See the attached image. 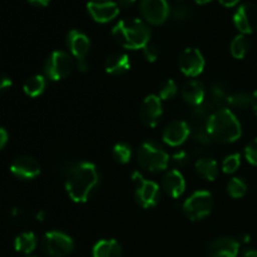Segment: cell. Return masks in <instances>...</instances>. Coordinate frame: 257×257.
<instances>
[{"instance_id":"cell-10","label":"cell","mask_w":257,"mask_h":257,"mask_svg":"<svg viewBox=\"0 0 257 257\" xmlns=\"http://www.w3.org/2000/svg\"><path fill=\"white\" fill-rule=\"evenodd\" d=\"M140 12L147 23L161 25L170 17L171 8L167 0H141Z\"/></svg>"},{"instance_id":"cell-3","label":"cell","mask_w":257,"mask_h":257,"mask_svg":"<svg viewBox=\"0 0 257 257\" xmlns=\"http://www.w3.org/2000/svg\"><path fill=\"white\" fill-rule=\"evenodd\" d=\"M207 132L211 138L221 143H231L241 137V124L228 108L216 110L207 123Z\"/></svg>"},{"instance_id":"cell-33","label":"cell","mask_w":257,"mask_h":257,"mask_svg":"<svg viewBox=\"0 0 257 257\" xmlns=\"http://www.w3.org/2000/svg\"><path fill=\"white\" fill-rule=\"evenodd\" d=\"M245 157L251 165L257 166V138L248 143L245 148Z\"/></svg>"},{"instance_id":"cell-11","label":"cell","mask_w":257,"mask_h":257,"mask_svg":"<svg viewBox=\"0 0 257 257\" xmlns=\"http://www.w3.org/2000/svg\"><path fill=\"white\" fill-rule=\"evenodd\" d=\"M233 23H235V27L243 35L256 32L257 5L252 3H245V4L240 5L233 14Z\"/></svg>"},{"instance_id":"cell-39","label":"cell","mask_w":257,"mask_h":257,"mask_svg":"<svg viewBox=\"0 0 257 257\" xmlns=\"http://www.w3.org/2000/svg\"><path fill=\"white\" fill-rule=\"evenodd\" d=\"M137 0H115V3L118 4L119 8H130L132 7Z\"/></svg>"},{"instance_id":"cell-23","label":"cell","mask_w":257,"mask_h":257,"mask_svg":"<svg viewBox=\"0 0 257 257\" xmlns=\"http://www.w3.org/2000/svg\"><path fill=\"white\" fill-rule=\"evenodd\" d=\"M196 172L206 181H215L218 176V166L213 158L203 157L196 162Z\"/></svg>"},{"instance_id":"cell-43","label":"cell","mask_w":257,"mask_h":257,"mask_svg":"<svg viewBox=\"0 0 257 257\" xmlns=\"http://www.w3.org/2000/svg\"><path fill=\"white\" fill-rule=\"evenodd\" d=\"M193 2H195L196 4L205 5V4H208V3H210V2H212V0H193Z\"/></svg>"},{"instance_id":"cell-18","label":"cell","mask_w":257,"mask_h":257,"mask_svg":"<svg viewBox=\"0 0 257 257\" xmlns=\"http://www.w3.org/2000/svg\"><path fill=\"white\" fill-rule=\"evenodd\" d=\"M162 187L168 196L178 198L186 190V181L182 173L178 170H172L166 173L162 181Z\"/></svg>"},{"instance_id":"cell-7","label":"cell","mask_w":257,"mask_h":257,"mask_svg":"<svg viewBox=\"0 0 257 257\" xmlns=\"http://www.w3.org/2000/svg\"><path fill=\"white\" fill-rule=\"evenodd\" d=\"M132 180L136 183V200L143 208H151L160 200V187L153 181H148L138 171L133 172Z\"/></svg>"},{"instance_id":"cell-32","label":"cell","mask_w":257,"mask_h":257,"mask_svg":"<svg viewBox=\"0 0 257 257\" xmlns=\"http://www.w3.org/2000/svg\"><path fill=\"white\" fill-rule=\"evenodd\" d=\"M177 84L173 79H168L167 82L163 83V85L160 89V98L161 100L172 99L177 94Z\"/></svg>"},{"instance_id":"cell-44","label":"cell","mask_w":257,"mask_h":257,"mask_svg":"<svg viewBox=\"0 0 257 257\" xmlns=\"http://www.w3.org/2000/svg\"><path fill=\"white\" fill-rule=\"evenodd\" d=\"M44 217H45V213L43 212V211H40V212H38V215H37L38 221H44Z\"/></svg>"},{"instance_id":"cell-21","label":"cell","mask_w":257,"mask_h":257,"mask_svg":"<svg viewBox=\"0 0 257 257\" xmlns=\"http://www.w3.org/2000/svg\"><path fill=\"white\" fill-rule=\"evenodd\" d=\"M131 68L130 57L124 53H113L105 60V72L113 75H120Z\"/></svg>"},{"instance_id":"cell-17","label":"cell","mask_w":257,"mask_h":257,"mask_svg":"<svg viewBox=\"0 0 257 257\" xmlns=\"http://www.w3.org/2000/svg\"><path fill=\"white\" fill-rule=\"evenodd\" d=\"M240 242L232 237L216 238L210 245V257H237Z\"/></svg>"},{"instance_id":"cell-28","label":"cell","mask_w":257,"mask_h":257,"mask_svg":"<svg viewBox=\"0 0 257 257\" xmlns=\"http://www.w3.org/2000/svg\"><path fill=\"white\" fill-rule=\"evenodd\" d=\"M227 104L230 107L238 108V109H246L251 105V95L243 92L233 93V94L228 95Z\"/></svg>"},{"instance_id":"cell-24","label":"cell","mask_w":257,"mask_h":257,"mask_svg":"<svg viewBox=\"0 0 257 257\" xmlns=\"http://www.w3.org/2000/svg\"><path fill=\"white\" fill-rule=\"evenodd\" d=\"M14 247L18 252L28 255L32 253L37 247V237L33 232H23L15 238Z\"/></svg>"},{"instance_id":"cell-37","label":"cell","mask_w":257,"mask_h":257,"mask_svg":"<svg viewBox=\"0 0 257 257\" xmlns=\"http://www.w3.org/2000/svg\"><path fill=\"white\" fill-rule=\"evenodd\" d=\"M8 140H9V135H8L7 130L0 127V150H3L5 147V145L8 143Z\"/></svg>"},{"instance_id":"cell-15","label":"cell","mask_w":257,"mask_h":257,"mask_svg":"<svg viewBox=\"0 0 257 257\" xmlns=\"http://www.w3.org/2000/svg\"><path fill=\"white\" fill-rule=\"evenodd\" d=\"M10 172L20 180H33L40 173V165L30 156H20L10 165Z\"/></svg>"},{"instance_id":"cell-29","label":"cell","mask_w":257,"mask_h":257,"mask_svg":"<svg viewBox=\"0 0 257 257\" xmlns=\"http://www.w3.org/2000/svg\"><path fill=\"white\" fill-rule=\"evenodd\" d=\"M112 156L118 163L120 165H125L131 161V157H132V151H131V147L125 143H118L113 147Z\"/></svg>"},{"instance_id":"cell-6","label":"cell","mask_w":257,"mask_h":257,"mask_svg":"<svg viewBox=\"0 0 257 257\" xmlns=\"http://www.w3.org/2000/svg\"><path fill=\"white\" fill-rule=\"evenodd\" d=\"M74 63L73 58L68 53L62 50H55L48 57L44 64V73L47 78L52 80L64 79L72 73Z\"/></svg>"},{"instance_id":"cell-34","label":"cell","mask_w":257,"mask_h":257,"mask_svg":"<svg viewBox=\"0 0 257 257\" xmlns=\"http://www.w3.org/2000/svg\"><path fill=\"white\" fill-rule=\"evenodd\" d=\"M143 55H145V58L148 62L153 63L158 59V57H160V50H158V48L156 47L155 44L148 43V44L143 48Z\"/></svg>"},{"instance_id":"cell-26","label":"cell","mask_w":257,"mask_h":257,"mask_svg":"<svg viewBox=\"0 0 257 257\" xmlns=\"http://www.w3.org/2000/svg\"><path fill=\"white\" fill-rule=\"evenodd\" d=\"M230 49L231 54L236 59H242V58H245L246 54L248 53V49H250V42H248L247 37L243 34L235 37V39L231 42Z\"/></svg>"},{"instance_id":"cell-12","label":"cell","mask_w":257,"mask_h":257,"mask_svg":"<svg viewBox=\"0 0 257 257\" xmlns=\"http://www.w3.org/2000/svg\"><path fill=\"white\" fill-rule=\"evenodd\" d=\"M180 69L187 77H197L203 72L205 58L202 53L196 48H187L183 50L178 59Z\"/></svg>"},{"instance_id":"cell-36","label":"cell","mask_w":257,"mask_h":257,"mask_svg":"<svg viewBox=\"0 0 257 257\" xmlns=\"http://www.w3.org/2000/svg\"><path fill=\"white\" fill-rule=\"evenodd\" d=\"M12 87V79L4 73H0V93L5 92Z\"/></svg>"},{"instance_id":"cell-9","label":"cell","mask_w":257,"mask_h":257,"mask_svg":"<svg viewBox=\"0 0 257 257\" xmlns=\"http://www.w3.org/2000/svg\"><path fill=\"white\" fill-rule=\"evenodd\" d=\"M67 47L69 48L73 57L77 59L78 69L85 73L88 70V63L85 60L90 48V40L84 33L77 29H72L67 35Z\"/></svg>"},{"instance_id":"cell-41","label":"cell","mask_w":257,"mask_h":257,"mask_svg":"<svg viewBox=\"0 0 257 257\" xmlns=\"http://www.w3.org/2000/svg\"><path fill=\"white\" fill-rule=\"evenodd\" d=\"M251 107H252L253 112H255L257 115V90L253 92L252 95H251Z\"/></svg>"},{"instance_id":"cell-20","label":"cell","mask_w":257,"mask_h":257,"mask_svg":"<svg viewBox=\"0 0 257 257\" xmlns=\"http://www.w3.org/2000/svg\"><path fill=\"white\" fill-rule=\"evenodd\" d=\"M228 95L230 94H227V90H226V88L223 87L221 83H215V84L211 87L210 93L206 94L203 104L206 105V108H207L211 113L216 112V110L223 109V108H226L225 104H227Z\"/></svg>"},{"instance_id":"cell-4","label":"cell","mask_w":257,"mask_h":257,"mask_svg":"<svg viewBox=\"0 0 257 257\" xmlns=\"http://www.w3.org/2000/svg\"><path fill=\"white\" fill-rule=\"evenodd\" d=\"M137 160L143 170L155 173L167 168L170 156L157 143L143 142L138 148Z\"/></svg>"},{"instance_id":"cell-14","label":"cell","mask_w":257,"mask_h":257,"mask_svg":"<svg viewBox=\"0 0 257 257\" xmlns=\"http://www.w3.org/2000/svg\"><path fill=\"white\" fill-rule=\"evenodd\" d=\"M140 117L147 127H156L162 117V100L160 97L151 94L146 97L140 108Z\"/></svg>"},{"instance_id":"cell-22","label":"cell","mask_w":257,"mask_h":257,"mask_svg":"<svg viewBox=\"0 0 257 257\" xmlns=\"http://www.w3.org/2000/svg\"><path fill=\"white\" fill-rule=\"evenodd\" d=\"M92 255L93 257H120L122 247L115 240H102L95 243Z\"/></svg>"},{"instance_id":"cell-42","label":"cell","mask_w":257,"mask_h":257,"mask_svg":"<svg viewBox=\"0 0 257 257\" xmlns=\"http://www.w3.org/2000/svg\"><path fill=\"white\" fill-rule=\"evenodd\" d=\"M242 257H257V251L256 250H246L242 253Z\"/></svg>"},{"instance_id":"cell-27","label":"cell","mask_w":257,"mask_h":257,"mask_svg":"<svg viewBox=\"0 0 257 257\" xmlns=\"http://www.w3.org/2000/svg\"><path fill=\"white\" fill-rule=\"evenodd\" d=\"M227 192L232 198H241L247 192V183L242 178L235 177L227 183Z\"/></svg>"},{"instance_id":"cell-25","label":"cell","mask_w":257,"mask_h":257,"mask_svg":"<svg viewBox=\"0 0 257 257\" xmlns=\"http://www.w3.org/2000/svg\"><path fill=\"white\" fill-rule=\"evenodd\" d=\"M45 87H47V82H45V77L44 75H33L30 77L27 82L24 83V93L29 97H38V95L42 94L44 92Z\"/></svg>"},{"instance_id":"cell-2","label":"cell","mask_w":257,"mask_h":257,"mask_svg":"<svg viewBox=\"0 0 257 257\" xmlns=\"http://www.w3.org/2000/svg\"><path fill=\"white\" fill-rule=\"evenodd\" d=\"M115 42L125 49H143L150 43L151 29L147 23L137 18L122 19L112 30Z\"/></svg>"},{"instance_id":"cell-35","label":"cell","mask_w":257,"mask_h":257,"mask_svg":"<svg viewBox=\"0 0 257 257\" xmlns=\"http://www.w3.org/2000/svg\"><path fill=\"white\" fill-rule=\"evenodd\" d=\"M171 160H172V162L175 163L177 167H183V166L187 165L190 158H188V153L186 152V151H178V152H176L175 155L172 156Z\"/></svg>"},{"instance_id":"cell-16","label":"cell","mask_w":257,"mask_h":257,"mask_svg":"<svg viewBox=\"0 0 257 257\" xmlns=\"http://www.w3.org/2000/svg\"><path fill=\"white\" fill-rule=\"evenodd\" d=\"M190 124L185 120H173L163 131L162 138L165 143L171 147H178L183 145L190 137Z\"/></svg>"},{"instance_id":"cell-5","label":"cell","mask_w":257,"mask_h":257,"mask_svg":"<svg viewBox=\"0 0 257 257\" xmlns=\"http://www.w3.org/2000/svg\"><path fill=\"white\" fill-rule=\"evenodd\" d=\"M213 197L208 191H196L183 203V212L191 221H200L211 213Z\"/></svg>"},{"instance_id":"cell-31","label":"cell","mask_w":257,"mask_h":257,"mask_svg":"<svg viewBox=\"0 0 257 257\" xmlns=\"http://www.w3.org/2000/svg\"><path fill=\"white\" fill-rule=\"evenodd\" d=\"M241 166V156L238 153H233V155L227 156L222 162V171L227 175L235 173Z\"/></svg>"},{"instance_id":"cell-40","label":"cell","mask_w":257,"mask_h":257,"mask_svg":"<svg viewBox=\"0 0 257 257\" xmlns=\"http://www.w3.org/2000/svg\"><path fill=\"white\" fill-rule=\"evenodd\" d=\"M218 2H220V4H222L223 7L232 8L235 7V5H237L238 3H240V0H218Z\"/></svg>"},{"instance_id":"cell-8","label":"cell","mask_w":257,"mask_h":257,"mask_svg":"<svg viewBox=\"0 0 257 257\" xmlns=\"http://www.w3.org/2000/svg\"><path fill=\"white\" fill-rule=\"evenodd\" d=\"M42 246L45 252L52 257H65L74 248L72 237L60 231H50L43 237Z\"/></svg>"},{"instance_id":"cell-30","label":"cell","mask_w":257,"mask_h":257,"mask_svg":"<svg viewBox=\"0 0 257 257\" xmlns=\"http://www.w3.org/2000/svg\"><path fill=\"white\" fill-rule=\"evenodd\" d=\"M171 14L176 20H187L192 15V9L183 0H176L175 5L171 8Z\"/></svg>"},{"instance_id":"cell-38","label":"cell","mask_w":257,"mask_h":257,"mask_svg":"<svg viewBox=\"0 0 257 257\" xmlns=\"http://www.w3.org/2000/svg\"><path fill=\"white\" fill-rule=\"evenodd\" d=\"M29 4L34 5V7H38V8H45L49 5L50 0H27Z\"/></svg>"},{"instance_id":"cell-1","label":"cell","mask_w":257,"mask_h":257,"mask_svg":"<svg viewBox=\"0 0 257 257\" xmlns=\"http://www.w3.org/2000/svg\"><path fill=\"white\" fill-rule=\"evenodd\" d=\"M99 183L97 167L90 162H79L68 170L65 177V188L74 202L83 203L90 196Z\"/></svg>"},{"instance_id":"cell-13","label":"cell","mask_w":257,"mask_h":257,"mask_svg":"<svg viewBox=\"0 0 257 257\" xmlns=\"http://www.w3.org/2000/svg\"><path fill=\"white\" fill-rule=\"evenodd\" d=\"M87 9L97 23H109L119 14V7L113 0H90Z\"/></svg>"},{"instance_id":"cell-19","label":"cell","mask_w":257,"mask_h":257,"mask_svg":"<svg viewBox=\"0 0 257 257\" xmlns=\"http://www.w3.org/2000/svg\"><path fill=\"white\" fill-rule=\"evenodd\" d=\"M181 95L186 103L198 107L205 102L206 89L202 83L198 80H188L183 84L182 89H181Z\"/></svg>"}]
</instances>
